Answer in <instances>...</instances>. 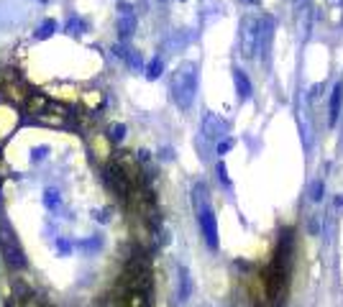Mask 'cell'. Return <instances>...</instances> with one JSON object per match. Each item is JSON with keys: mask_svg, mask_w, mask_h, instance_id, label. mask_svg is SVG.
Wrapping results in <instances>:
<instances>
[{"mask_svg": "<svg viewBox=\"0 0 343 307\" xmlns=\"http://www.w3.org/2000/svg\"><path fill=\"white\" fill-rule=\"evenodd\" d=\"M169 92L177 108L189 110L195 102V92H197V64L195 61H182L174 69L172 82H169Z\"/></svg>", "mask_w": 343, "mask_h": 307, "instance_id": "1", "label": "cell"}, {"mask_svg": "<svg viewBox=\"0 0 343 307\" xmlns=\"http://www.w3.org/2000/svg\"><path fill=\"white\" fill-rule=\"evenodd\" d=\"M192 202H195V213H197V223L202 228V236H205V243L215 251L218 248V223H215V213L208 205V195H205V184L197 182L192 187Z\"/></svg>", "mask_w": 343, "mask_h": 307, "instance_id": "2", "label": "cell"}, {"mask_svg": "<svg viewBox=\"0 0 343 307\" xmlns=\"http://www.w3.org/2000/svg\"><path fill=\"white\" fill-rule=\"evenodd\" d=\"M241 54L246 59H253L259 51V18L256 16H246L241 21Z\"/></svg>", "mask_w": 343, "mask_h": 307, "instance_id": "3", "label": "cell"}, {"mask_svg": "<svg viewBox=\"0 0 343 307\" xmlns=\"http://www.w3.org/2000/svg\"><path fill=\"white\" fill-rule=\"evenodd\" d=\"M0 246H3V256H5V264L13 266V269H23L26 266V256H23V248L18 238L13 236V230L8 225L0 228Z\"/></svg>", "mask_w": 343, "mask_h": 307, "instance_id": "4", "label": "cell"}, {"mask_svg": "<svg viewBox=\"0 0 343 307\" xmlns=\"http://www.w3.org/2000/svg\"><path fill=\"white\" fill-rule=\"evenodd\" d=\"M292 10H295V23H297L300 41H308L310 31H312V18H315L312 3L310 0H292Z\"/></svg>", "mask_w": 343, "mask_h": 307, "instance_id": "5", "label": "cell"}, {"mask_svg": "<svg viewBox=\"0 0 343 307\" xmlns=\"http://www.w3.org/2000/svg\"><path fill=\"white\" fill-rule=\"evenodd\" d=\"M228 133V123L220 118V115L215 113H205V118H202V136L208 141H215V144H220Z\"/></svg>", "mask_w": 343, "mask_h": 307, "instance_id": "6", "label": "cell"}, {"mask_svg": "<svg viewBox=\"0 0 343 307\" xmlns=\"http://www.w3.org/2000/svg\"><path fill=\"white\" fill-rule=\"evenodd\" d=\"M272 38H274V18L272 16H259V54H261L264 61H269Z\"/></svg>", "mask_w": 343, "mask_h": 307, "instance_id": "7", "label": "cell"}, {"mask_svg": "<svg viewBox=\"0 0 343 307\" xmlns=\"http://www.w3.org/2000/svg\"><path fill=\"white\" fill-rule=\"evenodd\" d=\"M341 102H343V85L336 82L333 85V92H330V108H328V125L333 128L341 118Z\"/></svg>", "mask_w": 343, "mask_h": 307, "instance_id": "8", "label": "cell"}, {"mask_svg": "<svg viewBox=\"0 0 343 307\" xmlns=\"http://www.w3.org/2000/svg\"><path fill=\"white\" fill-rule=\"evenodd\" d=\"M136 29V16H133V8L131 5H121V21H118V31L121 38H128Z\"/></svg>", "mask_w": 343, "mask_h": 307, "instance_id": "9", "label": "cell"}, {"mask_svg": "<svg viewBox=\"0 0 343 307\" xmlns=\"http://www.w3.org/2000/svg\"><path fill=\"white\" fill-rule=\"evenodd\" d=\"M233 85H236V92H238V100H249L253 95V87H251V80L246 77L244 69H233Z\"/></svg>", "mask_w": 343, "mask_h": 307, "instance_id": "10", "label": "cell"}, {"mask_svg": "<svg viewBox=\"0 0 343 307\" xmlns=\"http://www.w3.org/2000/svg\"><path fill=\"white\" fill-rule=\"evenodd\" d=\"M189 294H192V279L185 266H180V302H185Z\"/></svg>", "mask_w": 343, "mask_h": 307, "instance_id": "11", "label": "cell"}, {"mask_svg": "<svg viewBox=\"0 0 343 307\" xmlns=\"http://www.w3.org/2000/svg\"><path fill=\"white\" fill-rule=\"evenodd\" d=\"M323 195H325V184H323V179H312L310 187H308V197H310L312 202H320Z\"/></svg>", "mask_w": 343, "mask_h": 307, "instance_id": "12", "label": "cell"}, {"mask_svg": "<svg viewBox=\"0 0 343 307\" xmlns=\"http://www.w3.org/2000/svg\"><path fill=\"white\" fill-rule=\"evenodd\" d=\"M161 69H164V61L161 59H154V61L149 64V69H146V77H149V80H156V77L161 74Z\"/></svg>", "mask_w": 343, "mask_h": 307, "instance_id": "13", "label": "cell"}, {"mask_svg": "<svg viewBox=\"0 0 343 307\" xmlns=\"http://www.w3.org/2000/svg\"><path fill=\"white\" fill-rule=\"evenodd\" d=\"M54 31H57V21H44L41 29L36 31V36H39V38H46V36H52Z\"/></svg>", "mask_w": 343, "mask_h": 307, "instance_id": "14", "label": "cell"}, {"mask_svg": "<svg viewBox=\"0 0 343 307\" xmlns=\"http://www.w3.org/2000/svg\"><path fill=\"white\" fill-rule=\"evenodd\" d=\"M215 172H218V179L225 184V187H231V177H228V169H225V164L218 161V166H215Z\"/></svg>", "mask_w": 343, "mask_h": 307, "instance_id": "15", "label": "cell"}, {"mask_svg": "<svg viewBox=\"0 0 343 307\" xmlns=\"http://www.w3.org/2000/svg\"><path fill=\"white\" fill-rule=\"evenodd\" d=\"M44 202H46V208H57V205H59V192L57 189H46Z\"/></svg>", "mask_w": 343, "mask_h": 307, "instance_id": "16", "label": "cell"}, {"mask_svg": "<svg viewBox=\"0 0 343 307\" xmlns=\"http://www.w3.org/2000/svg\"><path fill=\"white\" fill-rule=\"evenodd\" d=\"M67 31H72V33H82V21H80V18L67 21Z\"/></svg>", "mask_w": 343, "mask_h": 307, "instance_id": "17", "label": "cell"}, {"mask_svg": "<svg viewBox=\"0 0 343 307\" xmlns=\"http://www.w3.org/2000/svg\"><path fill=\"white\" fill-rule=\"evenodd\" d=\"M310 233H312V236L320 233V215H312V217H310Z\"/></svg>", "mask_w": 343, "mask_h": 307, "instance_id": "18", "label": "cell"}, {"mask_svg": "<svg viewBox=\"0 0 343 307\" xmlns=\"http://www.w3.org/2000/svg\"><path fill=\"white\" fill-rule=\"evenodd\" d=\"M231 146H233V141H231V138H223L220 144H218V154H225V151L231 149Z\"/></svg>", "mask_w": 343, "mask_h": 307, "instance_id": "19", "label": "cell"}, {"mask_svg": "<svg viewBox=\"0 0 343 307\" xmlns=\"http://www.w3.org/2000/svg\"><path fill=\"white\" fill-rule=\"evenodd\" d=\"M123 133H125V128H123V125H116V128H113V138H116V141H121Z\"/></svg>", "mask_w": 343, "mask_h": 307, "instance_id": "20", "label": "cell"}, {"mask_svg": "<svg viewBox=\"0 0 343 307\" xmlns=\"http://www.w3.org/2000/svg\"><path fill=\"white\" fill-rule=\"evenodd\" d=\"M336 208H338V210H343V197H341V195L336 197Z\"/></svg>", "mask_w": 343, "mask_h": 307, "instance_id": "21", "label": "cell"}, {"mask_svg": "<svg viewBox=\"0 0 343 307\" xmlns=\"http://www.w3.org/2000/svg\"><path fill=\"white\" fill-rule=\"evenodd\" d=\"M328 3H333V5H343V0H328Z\"/></svg>", "mask_w": 343, "mask_h": 307, "instance_id": "22", "label": "cell"}, {"mask_svg": "<svg viewBox=\"0 0 343 307\" xmlns=\"http://www.w3.org/2000/svg\"><path fill=\"white\" fill-rule=\"evenodd\" d=\"M246 3H253V5H256V3H259V0H246Z\"/></svg>", "mask_w": 343, "mask_h": 307, "instance_id": "23", "label": "cell"}, {"mask_svg": "<svg viewBox=\"0 0 343 307\" xmlns=\"http://www.w3.org/2000/svg\"><path fill=\"white\" fill-rule=\"evenodd\" d=\"M341 26H343V16H341Z\"/></svg>", "mask_w": 343, "mask_h": 307, "instance_id": "24", "label": "cell"}, {"mask_svg": "<svg viewBox=\"0 0 343 307\" xmlns=\"http://www.w3.org/2000/svg\"><path fill=\"white\" fill-rule=\"evenodd\" d=\"M41 3H46V0H41Z\"/></svg>", "mask_w": 343, "mask_h": 307, "instance_id": "25", "label": "cell"}]
</instances>
